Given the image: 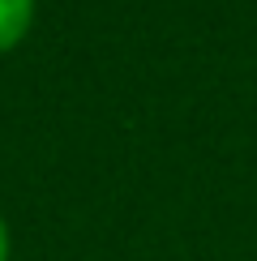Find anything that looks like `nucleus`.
<instances>
[{
    "label": "nucleus",
    "mask_w": 257,
    "mask_h": 261,
    "mask_svg": "<svg viewBox=\"0 0 257 261\" xmlns=\"http://www.w3.org/2000/svg\"><path fill=\"white\" fill-rule=\"evenodd\" d=\"M35 26V0H0V56L26 43Z\"/></svg>",
    "instance_id": "obj_1"
},
{
    "label": "nucleus",
    "mask_w": 257,
    "mask_h": 261,
    "mask_svg": "<svg viewBox=\"0 0 257 261\" xmlns=\"http://www.w3.org/2000/svg\"><path fill=\"white\" fill-rule=\"evenodd\" d=\"M9 223H5V214H0V261H9Z\"/></svg>",
    "instance_id": "obj_2"
}]
</instances>
